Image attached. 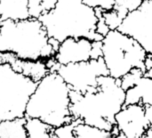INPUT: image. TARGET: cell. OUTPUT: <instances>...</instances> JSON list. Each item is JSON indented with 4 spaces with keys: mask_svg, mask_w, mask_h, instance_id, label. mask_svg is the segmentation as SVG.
Returning a JSON list of instances; mask_svg holds the SVG:
<instances>
[{
    "mask_svg": "<svg viewBox=\"0 0 152 138\" xmlns=\"http://www.w3.org/2000/svg\"><path fill=\"white\" fill-rule=\"evenodd\" d=\"M99 88L96 92L85 95L71 90L70 111L74 119H81L84 123L111 131L116 125V115L126 102V91L121 87V79L111 76L98 78Z\"/></svg>",
    "mask_w": 152,
    "mask_h": 138,
    "instance_id": "obj_1",
    "label": "cell"
},
{
    "mask_svg": "<svg viewBox=\"0 0 152 138\" xmlns=\"http://www.w3.org/2000/svg\"><path fill=\"white\" fill-rule=\"evenodd\" d=\"M38 19L46 29L48 37L60 42L68 37H86L92 41L104 39L96 31L98 17L94 8L83 0H58L53 10Z\"/></svg>",
    "mask_w": 152,
    "mask_h": 138,
    "instance_id": "obj_2",
    "label": "cell"
},
{
    "mask_svg": "<svg viewBox=\"0 0 152 138\" xmlns=\"http://www.w3.org/2000/svg\"><path fill=\"white\" fill-rule=\"evenodd\" d=\"M0 52H10L25 60L54 57L46 29L39 19L0 21Z\"/></svg>",
    "mask_w": 152,
    "mask_h": 138,
    "instance_id": "obj_3",
    "label": "cell"
},
{
    "mask_svg": "<svg viewBox=\"0 0 152 138\" xmlns=\"http://www.w3.org/2000/svg\"><path fill=\"white\" fill-rule=\"evenodd\" d=\"M70 91L58 72L48 73L31 95L26 117L38 118L54 128L70 123L74 120L70 111Z\"/></svg>",
    "mask_w": 152,
    "mask_h": 138,
    "instance_id": "obj_4",
    "label": "cell"
},
{
    "mask_svg": "<svg viewBox=\"0 0 152 138\" xmlns=\"http://www.w3.org/2000/svg\"><path fill=\"white\" fill-rule=\"evenodd\" d=\"M102 42V57L110 76L114 79H121L134 68H139L146 72L144 62L148 53L136 39L115 29L110 30Z\"/></svg>",
    "mask_w": 152,
    "mask_h": 138,
    "instance_id": "obj_5",
    "label": "cell"
},
{
    "mask_svg": "<svg viewBox=\"0 0 152 138\" xmlns=\"http://www.w3.org/2000/svg\"><path fill=\"white\" fill-rule=\"evenodd\" d=\"M38 82L14 70L8 62L0 64V121L26 116L27 106Z\"/></svg>",
    "mask_w": 152,
    "mask_h": 138,
    "instance_id": "obj_6",
    "label": "cell"
},
{
    "mask_svg": "<svg viewBox=\"0 0 152 138\" xmlns=\"http://www.w3.org/2000/svg\"><path fill=\"white\" fill-rule=\"evenodd\" d=\"M57 72L71 90L83 95L87 92H96L99 88L98 78L110 75L103 57L86 62L61 64Z\"/></svg>",
    "mask_w": 152,
    "mask_h": 138,
    "instance_id": "obj_7",
    "label": "cell"
},
{
    "mask_svg": "<svg viewBox=\"0 0 152 138\" xmlns=\"http://www.w3.org/2000/svg\"><path fill=\"white\" fill-rule=\"evenodd\" d=\"M118 29L136 39L148 54H152V1L143 0L142 5L131 12Z\"/></svg>",
    "mask_w": 152,
    "mask_h": 138,
    "instance_id": "obj_8",
    "label": "cell"
},
{
    "mask_svg": "<svg viewBox=\"0 0 152 138\" xmlns=\"http://www.w3.org/2000/svg\"><path fill=\"white\" fill-rule=\"evenodd\" d=\"M116 125L126 138H142L151 128L142 104L124 105L116 115Z\"/></svg>",
    "mask_w": 152,
    "mask_h": 138,
    "instance_id": "obj_9",
    "label": "cell"
},
{
    "mask_svg": "<svg viewBox=\"0 0 152 138\" xmlns=\"http://www.w3.org/2000/svg\"><path fill=\"white\" fill-rule=\"evenodd\" d=\"M93 41L86 37H68L61 42L55 59L60 64L76 63L91 60Z\"/></svg>",
    "mask_w": 152,
    "mask_h": 138,
    "instance_id": "obj_10",
    "label": "cell"
},
{
    "mask_svg": "<svg viewBox=\"0 0 152 138\" xmlns=\"http://www.w3.org/2000/svg\"><path fill=\"white\" fill-rule=\"evenodd\" d=\"M8 62L12 69L36 82H39L48 73L49 69L46 66L45 61L39 60H25L17 57L14 54L10 52H0V63Z\"/></svg>",
    "mask_w": 152,
    "mask_h": 138,
    "instance_id": "obj_11",
    "label": "cell"
},
{
    "mask_svg": "<svg viewBox=\"0 0 152 138\" xmlns=\"http://www.w3.org/2000/svg\"><path fill=\"white\" fill-rule=\"evenodd\" d=\"M152 105V79L142 77L135 86L126 91L125 105Z\"/></svg>",
    "mask_w": 152,
    "mask_h": 138,
    "instance_id": "obj_12",
    "label": "cell"
},
{
    "mask_svg": "<svg viewBox=\"0 0 152 138\" xmlns=\"http://www.w3.org/2000/svg\"><path fill=\"white\" fill-rule=\"evenodd\" d=\"M28 4L29 0H0V21L29 19Z\"/></svg>",
    "mask_w": 152,
    "mask_h": 138,
    "instance_id": "obj_13",
    "label": "cell"
},
{
    "mask_svg": "<svg viewBox=\"0 0 152 138\" xmlns=\"http://www.w3.org/2000/svg\"><path fill=\"white\" fill-rule=\"evenodd\" d=\"M27 118H17L0 121V138L28 137L26 129Z\"/></svg>",
    "mask_w": 152,
    "mask_h": 138,
    "instance_id": "obj_14",
    "label": "cell"
},
{
    "mask_svg": "<svg viewBox=\"0 0 152 138\" xmlns=\"http://www.w3.org/2000/svg\"><path fill=\"white\" fill-rule=\"evenodd\" d=\"M26 117V116H25ZM26 129L28 136L30 138H51L53 137V128L51 125L38 118L26 117Z\"/></svg>",
    "mask_w": 152,
    "mask_h": 138,
    "instance_id": "obj_15",
    "label": "cell"
},
{
    "mask_svg": "<svg viewBox=\"0 0 152 138\" xmlns=\"http://www.w3.org/2000/svg\"><path fill=\"white\" fill-rule=\"evenodd\" d=\"M76 138H112L111 131L101 129L86 123H79L74 128Z\"/></svg>",
    "mask_w": 152,
    "mask_h": 138,
    "instance_id": "obj_16",
    "label": "cell"
},
{
    "mask_svg": "<svg viewBox=\"0 0 152 138\" xmlns=\"http://www.w3.org/2000/svg\"><path fill=\"white\" fill-rule=\"evenodd\" d=\"M142 3L143 0H115L112 9L117 13L118 18L124 21L127 15L131 12L138 9Z\"/></svg>",
    "mask_w": 152,
    "mask_h": 138,
    "instance_id": "obj_17",
    "label": "cell"
},
{
    "mask_svg": "<svg viewBox=\"0 0 152 138\" xmlns=\"http://www.w3.org/2000/svg\"><path fill=\"white\" fill-rule=\"evenodd\" d=\"M58 0H29L28 8L30 18L38 19L42 14L53 10Z\"/></svg>",
    "mask_w": 152,
    "mask_h": 138,
    "instance_id": "obj_18",
    "label": "cell"
},
{
    "mask_svg": "<svg viewBox=\"0 0 152 138\" xmlns=\"http://www.w3.org/2000/svg\"><path fill=\"white\" fill-rule=\"evenodd\" d=\"M79 123H84V121L81 119H74L70 123L64 124V125H62V126H61L59 128H53V137L75 138L74 128Z\"/></svg>",
    "mask_w": 152,
    "mask_h": 138,
    "instance_id": "obj_19",
    "label": "cell"
},
{
    "mask_svg": "<svg viewBox=\"0 0 152 138\" xmlns=\"http://www.w3.org/2000/svg\"><path fill=\"white\" fill-rule=\"evenodd\" d=\"M144 76L143 70L139 68L133 69L130 72L126 74L124 77L121 78V87L122 88L126 91L127 89L133 87L137 84V82Z\"/></svg>",
    "mask_w": 152,
    "mask_h": 138,
    "instance_id": "obj_20",
    "label": "cell"
},
{
    "mask_svg": "<svg viewBox=\"0 0 152 138\" xmlns=\"http://www.w3.org/2000/svg\"><path fill=\"white\" fill-rule=\"evenodd\" d=\"M95 13L96 16L98 17V21H97V28H96V31L98 33H100L101 35H102L103 37H105L110 31V27L107 25L104 16H103V12L105 11L104 9H102V7H95Z\"/></svg>",
    "mask_w": 152,
    "mask_h": 138,
    "instance_id": "obj_21",
    "label": "cell"
},
{
    "mask_svg": "<svg viewBox=\"0 0 152 138\" xmlns=\"http://www.w3.org/2000/svg\"><path fill=\"white\" fill-rule=\"evenodd\" d=\"M85 4L87 5L95 8V7H102V9L108 11L113 8L115 0H83Z\"/></svg>",
    "mask_w": 152,
    "mask_h": 138,
    "instance_id": "obj_22",
    "label": "cell"
},
{
    "mask_svg": "<svg viewBox=\"0 0 152 138\" xmlns=\"http://www.w3.org/2000/svg\"><path fill=\"white\" fill-rule=\"evenodd\" d=\"M102 46H103L102 41H93L91 59H99L103 56Z\"/></svg>",
    "mask_w": 152,
    "mask_h": 138,
    "instance_id": "obj_23",
    "label": "cell"
},
{
    "mask_svg": "<svg viewBox=\"0 0 152 138\" xmlns=\"http://www.w3.org/2000/svg\"><path fill=\"white\" fill-rule=\"evenodd\" d=\"M49 43L52 45L53 48V49H54V51L57 53V52H58V50H59V48H60L61 42H60L58 39L54 38V37H49Z\"/></svg>",
    "mask_w": 152,
    "mask_h": 138,
    "instance_id": "obj_24",
    "label": "cell"
},
{
    "mask_svg": "<svg viewBox=\"0 0 152 138\" xmlns=\"http://www.w3.org/2000/svg\"><path fill=\"white\" fill-rule=\"evenodd\" d=\"M145 114L149 121L151 122L152 128V105H145Z\"/></svg>",
    "mask_w": 152,
    "mask_h": 138,
    "instance_id": "obj_25",
    "label": "cell"
},
{
    "mask_svg": "<svg viewBox=\"0 0 152 138\" xmlns=\"http://www.w3.org/2000/svg\"><path fill=\"white\" fill-rule=\"evenodd\" d=\"M145 66H146V70H150L152 69V54H148L146 59H145Z\"/></svg>",
    "mask_w": 152,
    "mask_h": 138,
    "instance_id": "obj_26",
    "label": "cell"
},
{
    "mask_svg": "<svg viewBox=\"0 0 152 138\" xmlns=\"http://www.w3.org/2000/svg\"><path fill=\"white\" fill-rule=\"evenodd\" d=\"M144 77L152 79V69H150V70H146V72H144Z\"/></svg>",
    "mask_w": 152,
    "mask_h": 138,
    "instance_id": "obj_27",
    "label": "cell"
},
{
    "mask_svg": "<svg viewBox=\"0 0 152 138\" xmlns=\"http://www.w3.org/2000/svg\"><path fill=\"white\" fill-rule=\"evenodd\" d=\"M144 137L146 138H152V128H151L147 132H146V135Z\"/></svg>",
    "mask_w": 152,
    "mask_h": 138,
    "instance_id": "obj_28",
    "label": "cell"
},
{
    "mask_svg": "<svg viewBox=\"0 0 152 138\" xmlns=\"http://www.w3.org/2000/svg\"><path fill=\"white\" fill-rule=\"evenodd\" d=\"M149 1H152V0H149Z\"/></svg>",
    "mask_w": 152,
    "mask_h": 138,
    "instance_id": "obj_29",
    "label": "cell"
}]
</instances>
